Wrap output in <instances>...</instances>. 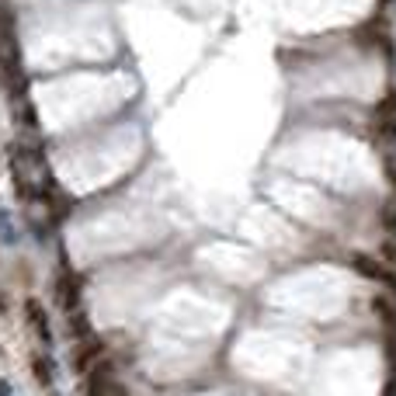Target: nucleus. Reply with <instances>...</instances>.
<instances>
[{
	"mask_svg": "<svg viewBox=\"0 0 396 396\" xmlns=\"http://www.w3.org/2000/svg\"><path fill=\"white\" fill-rule=\"evenodd\" d=\"M351 264L365 275V278H375V282H386L390 289H396V275L390 271V268H382V264L375 261V258H369V254H355L351 258Z\"/></svg>",
	"mask_w": 396,
	"mask_h": 396,
	"instance_id": "7ed1b4c3",
	"label": "nucleus"
},
{
	"mask_svg": "<svg viewBox=\"0 0 396 396\" xmlns=\"http://www.w3.org/2000/svg\"><path fill=\"white\" fill-rule=\"evenodd\" d=\"M35 375H39V382H49V379H53V369H49L42 358H35Z\"/></svg>",
	"mask_w": 396,
	"mask_h": 396,
	"instance_id": "0eeeda50",
	"label": "nucleus"
},
{
	"mask_svg": "<svg viewBox=\"0 0 396 396\" xmlns=\"http://www.w3.org/2000/svg\"><path fill=\"white\" fill-rule=\"evenodd\" d=\"M0 310H4V299H0Z\"/></svg>",
	"mask_w": 396,
	"mask_h": 396,
	"instance_id": "6e6552de",
	"label": "nucleus"
},
{
	"mask_svg": "<svg viewBox=\"0 0 396 396\" xmlns=\"http://www.w3.org/2000/svg\"><path fill=\"white\" fill-rule=\"evenodd\" d=\"M375 129H379L382 139H393L396 136V94H386L375 105Z\"/></svg>",
	"mask_w": 396,
	"mask_h": 396,
	"instance_id": "f03ea898",
	"label": "nucleus"
},
{
	"mask_svg": "<svg viewBox=\"0 0 396 396\" xmlns=\"http://www.w3.org/2000/svg\"><path fill=\"white\" fill-rule=\"evenodd\" d=\"M11 167H14L18 191H25L31 198H46V195L53 191V174H49V167H46V160H42L39 150H31V146H14Z\"/></svg>",
	"mask_w": 396,
	"mask_h": 396,
	"instance_id": "f257e3e1",
	"label": "nucleus"
},
{
	"mask_svg": "<svg viewBox=\"0 0 396 396\" xmlns=\"http://www.w3.org/2000/svg\"><path fill=\"white\" fill-rule=\"evenodd\" d=\"M59 303H63V306H66L70 313L77 310V303H80V285H77V278H70V275H66V278L59 282Z\"/></svg>",
	"mask_w": 396,
	"mask_h": 396,
	"instance_id": "423d86ee",
	"label": "nucleus"
},
{
	"mask_svg": "<svg viewBox=\"0 0 396 396\" xmlns=\"http://www.w3.org/2000/svg\"><path fill=\"white\" fill-rule=\"evenodd\" d=\"M98 355H101V344H98V337H94V334H83V337H80V347L73 351V365H77V369H87V365L98 358Z\"/></svg>",
	"mask_w": 396,
	"mask_h": 396,
	"instance_id": "20e7f679",
	"label": "nucleus"
},
{
	"mask_svg": "<svg viewBox=\"0 0 396 396\" xmlns=\"http://www.w3.org/2000/svg\"><path fill=\"white\" fill-rule=\"evenodd\" d=\"M28 323H31V330H35V334H39V337H42L46 344L53 341V330H49V320H46V310H42V306H39L35 299L28 303Z\"/></svg>",
	"mask_w": 396,
	"mask_h": 396,
	"instance_id": "39448f33",
	"label": "nucleus"
}]
</instances>
